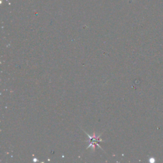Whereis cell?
Returning a JSON list of instances; mask_svg holds the SVG:
<instances>
[{"label":"cell","mask_w":163,"mask_h":163,"mask_svg":"<svg viewBox=\"0 0 163 163\" xmlns=\"http://www.w3.org/2000/svg\"><path fill=\"white\" fill-rule=\"evenodd\" d=\"M85 133L88 136V137H89V138L90 140L89 145V146L87 147V149L92 147L91 148H92V151H95V147H96V146H98L100 149H101V150H103V149H102V148L99 145V144H100V143L101 141H105L104 140H101V134H99V136H96V133L94 132L93 135L92 136H90L89 134H87L86 132H85Z\"/></svg>","instance_id":"1"}]
</instances>
